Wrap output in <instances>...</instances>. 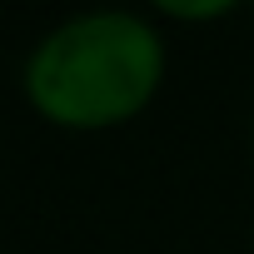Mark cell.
I'll use <instances>...</instances> for the list:
<instances>
[{"label":"cell","mask_w":254,"mask_h":254,"mask_svg":"<svg viewBox=\"0 0 254 254\" xmlns=\"http://www.w3.org/2000/svg\"><path fill=\"white\" fill-rule=\"evenodd\" d=\"M165 80V40L135 10H80L25 60V100L65 130L135 120Z\"/></svg>","instance_id":"cell-1"},{"label":"cell","mask_w":254,"mask_h":254,"mask_svg":"<svg viewBox=\"0 0 254 254\" xmlns=\"http://www.w3.org/2000/svg\"><path fill=\"white\" fill-rule=\"evenodd\" d=\"M160 15H175V20H219L229 15L239 0H150Z\"/></svg>","instance_id":"cell-2"}]
</instances>
